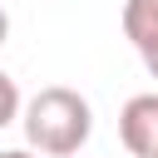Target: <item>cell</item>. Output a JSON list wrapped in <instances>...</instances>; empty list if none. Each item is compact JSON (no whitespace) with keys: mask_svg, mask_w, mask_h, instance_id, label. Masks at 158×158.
Masks as SVG:
<instances>
[{"mask_svg":"<svg viewBox=\"0 0 158 158\" xmlns=\"http://www.w3.org/2000/svg\"><path fill=\"white\" fill-rule=\"evenodd\" d=\"M20 123H25L30 153H40V158H74L89 143V133H94V109H89V99L79 89L49 84L35 99H25Z\"/></svg>","mask_w":158,"mask_h":158,"instance_id":"cell-1","label":"cell"},{"mask_svg":"<svg viewBox=\"0 0 158 158\" xmlns=\"http://www.w3.org/2000/svg\"><path fill=\"white\" fill-rule=\"evenodd\" d=\"M118 138L133 158H158V89L133 94L118 109Z\"/></svg>","mask_w":158,"mask_h":158,"instance_id":"cell-2","label":"cell"},{"mask_svg":"<svg viewBox=\"0 0 158 158\" xmlns=\"http://www.w3.org/2000/svg\"><path fill=\"white\" fill-rule=\"evenodd\" d=\"M123 35L138 49V59L158 54V0H128L123 5Z\"/></svg>","mask_w":158,"mask_h":158,"instance_id":"cell-3","label":"cell"},{"mask_svg":"<svg viewBox=\"0 0 158 158\" xmlns=\"http://www.w3.org/2000/svg\"><path fill=\"white\" fill-rule=\"evenodd\" d=\"M20 109H25V99H20V84H15V79L0 69V128H5V123H15V118H20Z\"/></svg>","mask_w":158,"mask_h":158,"instance_id":"cell-4","label":"cell"},{"mask_svg":"<svg viewBox=\"0 0 158 158\" xmlns=\"http://www.w3.org/2000/svg\"><path fill=\"white\" fill-rule=\"evenodd\" d=\"M0 158H40V153H30V148H5Z\"/></svg>","mask_w":158,"mask_h":158,"instance_id":"cell-5","label":"cell"},{"mask_svg":"<svg viewBox=\"0 0 158 158\" xmlns=\"http://www.w3.org/2000/svg\"><path fill=\"white\" fill-rule=\"evenodd\" d=\"M5 40H10V15L0 10V44H5Z\"/></svg>","mask_w":158,"mask_h":158,"instance_id":"cell-6","label":"cell"},{"mask_svg":"<svg viewBox=\"0 0 158 158\" xmlns=\"http://www.w3.org/2000/svg\"><path fill=\"white\" fill-rule=\"evenodd\" d=\"M143 69H148V74L158 79V54H148V59H143Z\"/></svg>","mask_w":158,"mask_h":158,"instance_id":"cell-7","label":"cell"}]
</instances>
